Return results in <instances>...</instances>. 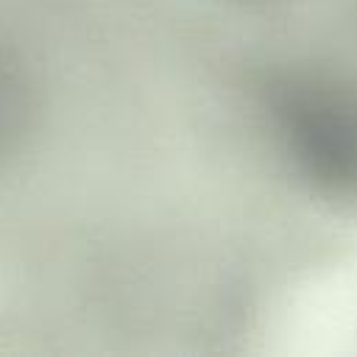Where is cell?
<instances>
[{"mask_svg":"<svg viewBox=\"0 0 357 357\" xmlns=\"http://www.w3.org/2000/svg\"><path fill=\"white\" fill-rule=\"evenodd\" d=\"M265 114L290 167L318 192L357 201V81L284 70L265 84Z\"/></svg>","mask_w":357,"mask_h":357,"instance_id":"obj_1","label":"cell"},{"mask_svg":"<svg viewBox=\"0 0 357 357\" xmlns=\"http://www.w3.org/2000/svg\"><path fill=\"white\" fill-rule=\"evenodd\" d=\"M28 117V92L17 70L8 61H0V153L11 145L14 137L25 128Z\"/></svg>","mask_w":357,"mask_h":357,"instance_id":"obj_2","label":"cell"}]
</instances>
